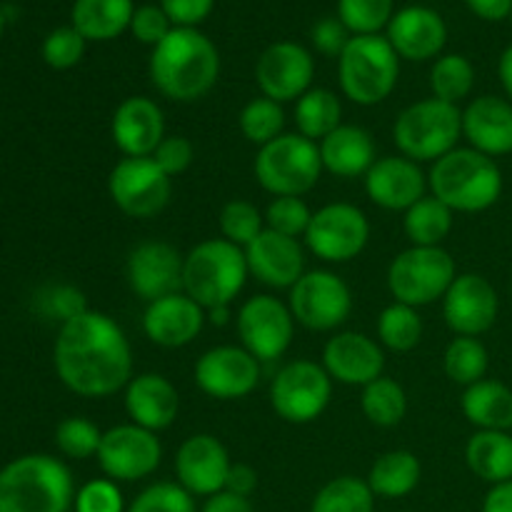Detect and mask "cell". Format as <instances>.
Segmentation results:
<instances>
[{"label": "cell", "instance_id": "obj_1", "mask_svg": "<svg viewBox=\"0 0 512 512\" xmlns=\"http://www.w3.org/2000/svg\"><path fill=\"white\" fill-rule=\"evenodd\" d=\"M60 383L83 398H110L133 380V350L110 315L85 310L60 325L53 350Z\"/></svg>", "mask_w": 512, "mask_h": 512}, {"label": "cell", "instance_id": "obj_57", "mask_svg": "<svg viewBox=\"0 0 512 512\" xmlns=\"http://www.w3.org/2000/svg\"><path fill=\"white\" fill-rule=\"evenodd\" d=\"M483 512H512V480L493 485L483 500Z\"/></svg>", "mask_w": 512, "mask_h": 512}, {"label": "cell", "instance_id": "obj_49", "mask_svg": "<svg viewBox=\"0 0 512 512\" xmlns=\"http://www.w3.org/2000/svg\"><path fill=\"white\" fill-rule=\"evenodd\" d=\"M173 28L175 25L170 23V18L160 5H140V8H135L133 20H130V33L135 35V40L153 45V48L163 43Z\"/></svg>", "mask_w": 512, "mask_h": 512}, {"label": "cell", "instance_id": "obj_58", "mask_svg": "<svg viewBox=\"0 0 512 512\" xmlns=\"http://www.w3.org/2000/svg\"><path fill=\"white\" fill-rule=\"evenodd\" d=\"M498 75H500V83H503V90L508 93L512 103V45H508V48L503 50V55H500Z\"/></svg>", "mask_w": 512, "mask_h": 512}, {"label": "cell", "instance_id": "obj_13", "mask_svg": "<svg viewBox=\"0 0 512 512\" xmlns=\"http://www.w3.org/2000/svg\"><path fill=\"white\" fill-rule=\"evenodd\" d=\"M370 223L360 208L350 203H330L313 213L305 233L310 253L325 263H350L365 250Z\"/></svg>", "mask_w": 512, "mask_h": 512}, {"label": "cell", "instance_id": "obj_27", "mask_svg": "<svg viewBox=\"0 0 512 512\" xmlns=\"http://www.w3.org/2000/svg\"><path fill=\"white\" fill-rule=\"evenodd\" d=\"M125 413L130 423L158 433V430L170 428L178 418L180 395L165 375H133L125 388Z\"/></svg>", "mask_w": 512, "mask_h": 512}, {"label": "cell", "instance_id": "obj_21", "mask_svg": "<svg viewBox=\"0 0 512 512\" xmlns=\"http://www.w3.org/2000/svg\"><path fill=\"white\" fill-rule=\"evenodd\" d=\"M428 178L415 160L405 155L378 158L365 175V193L385 210H410L425 198Z\"/></svg>", "mask_w": 512, "mask_h": 512}, {"label": "cell", "instance_id": "obj_56", "mask_svg": "<svg viewBox=\"0 0 512 512\" xmlns=\"http://www.w3.org/2000/svg\"><path fill=\"white\" fill-rule=\"evenodd\" d=\"M465 3L478 18L490 20V23H498L512 15V0H465Z\"/></svg>", "mask_w": 512, "mask_h": 512}, {"label": "cell", "instance_id": "obj_41", "mask_svg": "<svg viewBox=\"0 0 512 512\" xmlns=\"http://www.w3.org/2000/svg\"><path fill=\"white\" fill-rule=\"evenodd\" d=\"M240 130H243L245 138L255 145H268L273 143L275 138L283 135L285 128V113H283V105L275 103L270 98H255L240 110Z\"/></svg>", "mask_w": 512, "mask_h": 512}, {"label": "cell", "instance_id": "obj_35", "mask_svg": "<svg viewBox=\"0 0 512 512\" xmlns=\"http://www.w3.org/2000/svg\"><path fill=\"white\" fill-rule=\"evenodd\" d=\"M403 230L408 240L418 248H440L445 238L453 230V210L440 203L435 195H425L423 200L405 210Z\"/></svg>", "mask_w": 512, "mask_h": 512}, {"label": "cell", "instance_id": "obj_34", "mask_svg": "<svg viewBox=\"0 0 512 512\" xmlns=\"http://www.w3.org/2000/svg\"><path fill=\"white\" fill-rule=\"evenodd\" d=\"M295 125L298 133L313 143L328 138L343 125V105L338 95L328 88H310L295 105Z\"/></svg>", "mask_w": 512, "mask_h": 512}, {"label": "cell", "instance_id": "obj_5", "mask_svg": "<svg viewBox=\"0 0 512 512\" xmlns=\"http://www.w3.org/2000/svg\"><path fill=\"white\" fill-rule=\"evenodd\" d=\"M245 250L225 238H210L195 245L183 263V293L208 313L233 305L248 280Z\"/></svg>", "mask_w": 512, "mask_h": 512}, {"label": "cell", "instance_id": "obj_39", "mask_svg": "<svg viewBox=\"0 0 512 512\" xmlns=\"http://www.w3.org/2000/svg\"><path fill=\"white\" fill-rule=\"evenodd\" d=\"M378 340L393 353H410L423 340V318L418 308L393 303L380 313L378 318Z\"/></svg>", "mask_w": 512, "mask_h": 512}, {"label": "cell", "instance_id": "obj_51", "mask_svg": "<svg viewBox=\"0 0 512 512\" xmlns=\"http://www.w3.org/2000/svg\"><path fill=\"white\" fill-rule=\"evenodd\" d=\"M310 38H313V45L318 48V53L330 55V58H340L353 35H350V30L345 28L340 18H323L313 25Z\"/></svg>", "mask_w": 512, "mask_h": 512}, {"label": "cell", "instance_id": "obj_40", "mask_svg": "<svg viewBox=\"0 0 512 512\" xmlns=\"http://www.w3.org/2000/svg\"><path fill=\"white\" fill-rule=\"evenodd\" d=\"M475 85V68L465 55H443L435 60L433 70H430V90L433 98L443 100V103L458 105L470 95Z\"/></svg>", "mask_w": 512, "mask_h": 512}, {"label": "cell", "instance_id": "obj_20", "mask_svg": "<svg viewBox=\"0 0 512 512\" xmlns=\"http://www.w3.org/2000/svg\"><path fill=\"white\" fill-rule=\"evenodd\" d=\"M230 455L218 438L208 433L190 435L175 455V473L178 483L193 498H210L225 490L230 473Z\"/></svg>", "mask_w": 512, "mask_h": 512}, {"label": "cell", "instance_id": "obj_59", "mask_svg": "<svg viewBox=\"0 0 512 512\" xmlns=\"http://www.w3.org/2000/svg\"><path fill=\"white\" fill-rule=\"evenodd\" d=\"M230 318V305H223V308L208 310V323L210 325H225Z\"/></svg>", "mask_w": 512, "mask_h": 512}, {"label": "cell", "instance_id": "obj_46", "mask_svg": "<svg viewBox=\"0 0 512 512\" xmlns=\"http://www.w3.org/2000/svg\"><path fill=\"white\" fill-rule=\"evenodd\" d=\"M310 220H313V213L303 198H273V203L265 210V228L295 240L298 235L308 233Z\"/></svg>", "mask_w": 512, "mask_h": 512}, {"label": "cell", "instance_id": "obj_2", "mask_svg": "<svg viewBox=\"0 0 512 512\" xmlns=\"http://www.w3.org/2000/svg\"><path fill=\"white\" fill-rule=\"evenodd\" d=\"M220 55L198 28H173L150 55V80L168 100L195 103L215 88Z\"/></svg>", "mask_w": 512, "mask_h": 512}, {"label": "cell", "instance_id": "obj_60", "mask_svg": "<svg viewBox=\"0 0 512 512\" xmlns=\"http://www.w3.org/2000/svg\"><path fill=\"white\" fill-rule=\"evenodd\" d=\"M3 25H5V20H3V15H0V35H3Z\"/></svg>", "mask_w": 512, "mask_h": 512}, {"label": "cell", "instance_id": "obj_10", "mask_svg": "<svg viewBox=\"0 0 512 512\" xmlns=\"http://www.w3.org/2000/svg\"><path fill=\"white\" fill-rule=\"evenodd\" d=\"M333 398V378L313 360L288 363L270 385V405L285 423L308 425L325 413Z\"/></svg>", "mask_w": 512, "mask_h": 512}, {"label": "cell", "instance_id": "obj_30", "mask_svg": "<svg viewBox=\"0 0 512 512\" xmlns=\"http://www.w3.org/2000/svg\"><path fill=\"white\" fill-rule=\"evenodd\" d=\"M460 408L470 425L478 430H512V390L500 380H480L465 388Z\"/></svg>", "mask_w": 512, "mask_h": 512}, {"label": "cell", "instance_id": "obj_18", "mask_svg": "<svg viewBox=\"0 0 512 512\" xmlns=\"http://www.w3.org/2000/svg\"><path fill=\"white\" fill-rule=\"evenodd\" d=\"M183 263L185 255L170 243L148 240L130 250L125 275L128 285L140 300L155 303L168 295L183 293Z\"/></svg>", "mask_w": 512, "mask_h": 512}, {"label": "cell", "instance_id": "obj_9", "mask_svg": "<svg viewBox=\"0 0 512 512\" xmlns=\"http://www.w3.org/2000/svg\"><path fill=\"white\" fill-rule=\"evenodd\" d=\"M455 278H458L455 260L443 245L440 248L413 245L403 250L388 268V288L395 303L410 308H425L435 300H443Z\"/></svg>", "mask_w": 512, "mask_h": 512}, {"label": "cell", "instance_id": "obj_61", "mask_svg": "<svg viewBox=\"0 0 512 512\" xmlns=\"http://www.w3.org/2000/svg\"><path fill=\"white\" fill-rule=\"evenodd\" d=\"M510 288H512V283H510Z\"/></svg>", "mask_w": 512, "mask_h": 512}, {"label": "cell", "instance_id": "obj_22", "mask_svg": "<svg viewBox=\"0 0 512 512\" xmlns=\"http://www.w3.org/2000/svg\"><path fill=\"white\" fill-rule=\"evenodd\" d=\"M208 313L185 293L148 303L143 313V333L160 348H185L203 333Z\"/></svg>", "mask_w": 512, "mask_h": 512}, {"label": "cell", "instance_id": "obj_24", "mask_svg": "<svg viewBox=\"0 0 512 512\" xmlns=\"http://www.w3.org/2000/svg\"><path fill=\"white\" fill-rule=\"evenodd\" d=\"M113 143L125 158H150L165 138V118L158 103L143 95L125 98L110 123Z\"/></svg>", "mask_w": 512, "mask_h": 512}, {"label": "cell", "instance_id": "obj_11", "mask_svg": "<svg viewBox=\"0 0 512 512\" xmlns=\"http://www.w3.org/2000/svg\"><path fill=\"white\" fill-rule=\"evenodd\" d=\"M288 308L303 328L330 333L353 313V293L348 283L330 270H310L290 288Z\"/></svg>", "mask_w": 512, "mask_h": 512}, {"label": "cell", "instance_id": "obj_6", "mask_svg": "<svg viewBox=\"0 0 512 512\" xmlns=\"http://www.w3.org/2000/svg\"><path fill=\"white\" fill-rule=\"evenodd\" d=\"M338 78L345 98L370 108L395 90L400 58L383 35H353L338 58Z\"/></svg>", "mask_w": 512, "mask_h": 512}, {"label": "cell", "instance_id": "obj_31", "mask_svg": "<svg viewBox=\"0 0 512 512\" xmlns=\"http://www.w3.org/2000/svg\"><path fill=\"white\" fill-rule=\"evenodd\" d=\"M465 463L490 485L512 480V435L500 430H478L465 445Z\"/></svg>", "mask_w": 512, "mask_h": 512}, {"label": "cell", "instance_id": "obj_14", "mask_svg": "<svg viewBox=\"0 0 512 512\" xmlns=\"http://www.w3.org/2000/svg\"><path fill=\"white\" fill-rule=\"evenodd\" d=\"M238 335L258 363H273L293 343L295 318L288 305L273 295H255L238 310Z\"/></svg>", "mask_w": 512, "mask_h": 512}, {"label": "cell", "instance_id": "obj_50", "mask_svg": "<svg viewBox=\"0 0 512 512\" xmlns=\"http://www.w3.org/2000/svg\"><path fill=\"white\" fill-rule=\"evenodd\" d=\"M150 158L160 165V170L165 175L175 178V175L185 173L190 168V163L195 158V148L185 135H165L163 143L155 148V153Z\"/></svg>", "mask_w": 512, "mask_h": 512}, {"label": "cell", "instance_id": "obj_4", "mask_svg": "<svg viewBox=\"0 0 512 512\" xmlns=\"http://www.w3.org/2000/svg\"><path fill=\"white\" fill-rule=\"evenodd\" d=\"M73 503V475L58 458L23 455L0 470V512H68Z\"/></svg>", "mask_w": 512, "mask_h": 512}, {"label": "cell", "instance_id": "obj_44", "mask_svg": "<svg viewBox=\"0 0 512 512\" xmlns=\"http://www.w3.org/2000/svg\"><path fill=\"white\" fill-rule=\"evenodd\" d=\"M100 443H103V433L98 430V425L85 418H65L55 430V445L65 458H93L98 455Z\"/></svg>", "mask_w": 512, "mask_h": 512}, {"label": "cell", "instance_id": "obj_16", "mask_svg": "<svg viewBox=\"0 0 512 512\" xmlns=\"http://www.w3.org/2000/svg\"><path fill=\"white\" fill-rule=\"evenodd\" d=\"M260 363L243 345H220L195 363V385L215 400H243L258 388Z\"/></svg>", "mask_w": 512, "mask_h": 512}, {"label": "cell", "instance_id": "obj_19", "mask_svg": "<svg viewBox=\"0 0 512 512\" xmlns=\"http://www.w3.org/2000/svg\"><path fill=\"white\" fill-rule=\"evenodd\" d=\"M500 313V300L493 283L478 273H465L453 280L443 298V318L455 335L478 338L488 333Z\"/></svg>", "mask_w": 512, "mask_h": 512}, {"label": "cell", "instance_id": "obj_43", "mask_svg": "<svg viewBox=\"0 0 512 512\" xmlns=\"http://www.w3.org/2000/svg\"><path fill=\"white\" fill-rule=\"evenodd\" d=\"M393 15V0H338V18L350 35H380Z\"/></svg>", "mask_w": 512, "mask_h": 512}, {"label": "cell", "instance_id": "obj_36", "mask_svg": "<svg viewBox=\"0 0 512 512\" xmlns=\"http://www.w3.org/2000/svg\"><path fill=\"white\" fill-rule=\"evenodd\" d=\"M360 408H363L365 418L378 428H395L403 423L405 413H408V395H405L403 385L380 375L378 380L363 388Z\"/></svg>", "mask_w": 512, "mask_h": 512}, {"label": "cell", "instance_id": "obj_45", "mask_svg": "<svg viewBox=\"0 0 512 512\" xmlns=\"http://www.w3.org/2000/svg\"><path fill=\"white\" fill-rule=\"evenodd\" d=\"M128 512H198V508L180 483H155L130 503Z\"/></svg>", "mask_w": 512, "mask_h": 512}, {"label": "cell", "instance_id": "obj_48", "mask_svg": "<svg viewBox=\"0 0 512 512\" xmlns=\"http://www.w3.org/2000/svg\"><path fill=\"white\" fill-rule=\"evenodd\" d=\"M75 512H123V493L110 478L90 480L75 495Z\"/></svg>", "mask_w": 512, "mask_h": 512}, {"label": "cell", "instance_id": "obj_26", "mask_svg": "<svg viewBox=\"0 0 512 512\" xmlns=\"http://www.w3.org/2000/svg\"><path fill=\"white\" fill-rule=\"evenodd\" d=\"M323 368L338 383L365 388L383 375L385 353L365 333H338L325 343Z\"/></svg>", "mask_w": 512, "mask_h": 512}, {"label": "cell", "instance_id": "obj_3", "mask_svg": "<svg viewBox=\"0 0 512 512\" xmlns=\"http://www.w3.org/2000/svg\"><path fill=\"white\" fill-rule=\"evenodd\" d=\"M428 188L453 213H483L503 195V170L495 158L475 148H455L435 160Z\"/></svg>", "mask_w": 512, "mask_h": 512}, {"label": "cell", "instance_id": "obj_25", "mask_svg": "<svg viewBox=\"0 0 512 512\" xmlns=\"http://www.w3.org/2000/svg\"><path fill=\"white\" fill-rule=\"evenodd\" d=\"M250 275L278 290H290L305 275V255L295 238L265 228L245 248Z\"/></svg>", "mask_w": 512, "mask_h": 512}, {"label": "cell", "instance_id": "obj_47", "mask_svg": "<svg viewBox=\"0 0 512 512\" xmlns=\"http://www.w3.org/2000/svg\"><path fill=\"white\" fill-rule=\"evenodd\" d=\"M83 53L85 38L73 28V25L55 28L43 43V60L55 70H68L73 68V65H78Z\"/></svg>", "mask_w": 512, "mask_h": 512}, {"label": "cell", "instance_id": "obj_52", "mask_svg": "<svg viewBox=\"0 0 512 512\" xmlns=\"http://www.w3.org/2000/svg\"><path fill=\"white\" fill-rule=\"evenodd\" d=\"M215 0H160V8L175 28H195L213 13Z\"/></svg>", "mask_w": 512, "mask_h": 512}, {"label": "cell", "instance_id": "obj_33", "mask_svg": "<svg viewBox=\"0 0 512 512\" xmlns=\"http://www.w3.org/2000/svg\"><path fill=\"white\" fill-rule=\"evenodd\" d=\"M420 475H423L420 460L410 450H390L373 463L368 485L375 498L398 500L418 488Z\"/></svg>", "mask_w": 512, "mask_h": 512}, {"label": "cell", "instance_id": "obj_8", "mask_svg": "<svg viewBox=\"0 0 512 512\" xmlns=\"http://www.w3.org/2000/svg\"><path fill=\"white\" fill-rule=\"evenodd\" d=\"M323 173L320 148L300 133H283L263 145L255 158V178L275 198H300L310 193Z\"/></svg>", "mask_w": 512, "mask_h": 512}, {"label": "cell", "instance_id": "obj_7", "mask_svg": "<svg viewBox=\"0 0 512 512\" xmlns=\"http://www.w3.org/2000/svg\"><path fill=\"white\" fill-rule=\"evenodd\" d=\"M463 110L438 98H425L405 108L393 125V140L405 158L430 163L458 148Z\"/></svg>", "mask_w": 512, "mask_h": 512}, {"label": "cell", "instance_id": "obj_37", "mask_svg": "<svg viewBox=\"0 0 512 512\" xmlns=\"http://www.w3.org/2000/svg\"><path fill=\"white\" fill-rule=\"evenodd\" d=\"M375 495L370 490L368 480L353 478V475H340L330 480L318 495L313 498L310 512H373Z\"/></svg>", "mask_w": 512, "mask_h": 512}, {"label": "cell", "instance_id": "obj_38", "mask_svg": "<svg viewBox=\"0 0 512 512\" xmlns=\"http://www.w3.org/2000/svg\"><path fill=\"white\" fill-rule=\"evenodd\" d=\"M488 365V348L480 343V338H465V335H458V338L450 340V345L445 348L443 368L445 375H448L455 385L470 388V385L485 380Z\"/></svg>", "mask_w": 512, "mask_h": 512}, {"label": "cell", "instance_id": "obj_55", "mask_svg": "<svg viewBox=\"0 0 512 512\" xmlns=\"http://www.w3.org/2000/svg\"><path fill=\"white\" fill-rule=\"evenodd\" d=\"M200 512H255V508L250 503V498H240V495L223 490L218 495H210Z\"/></svg>", "mask_w": 512, "mask_h": 512}, {"label": "cell", "instance_id": "obj_17", "mask_svg": "<svg viewBox=\"0 0 512 512\" xmlns=\"http://www.w3.org/2000/svg\"><path fill=\"white\" fill-rule=\"evenodd\" d=\"M315 75V60L308 48L293 43V40H280L263 50L255 65V80L263 90L265 98L275 103H290L300 100L310 90Z\"/></svg>", "mask_w": 512, "mask_h": 512}, {"label": "cell", "instance_id": "obj_32", "mask_svg": "<svg viewBox=\"0 0 512 512\" xmlns=\"http://www.w3.org/2000/svg\"><path fill=\"white\" fill-rule=\"evenodd\" d=\"M133 0H75L73 28L85 40H113L130 30Z\"/></svg>", "mask_w": 512, "mask_h": 512}, {"label": "cell", "instance_id": "obj_62", "mask_svg": "<svg viewBox=\"0 0 512 512\" xmlns=\"http://www.w3.org/2000/svg\"><path fill=\"white\" fill-rule=\"evenodd\" d=\"M510 18H512V15H510Z\"/></svg>", "mask_w": 512, "mask_h": 512}, {"label": "cell", "instance_id": "obj_28", "mask_svg": "<svg viewBox=\"0 0 512 512\" xmlns=\"http://www.w3.org/2000/svg\"><path fill=\"white\" fill-rule=\"evenodd\" d=\"M463 135L478 153L498 158L512 153V103L498 95H480L463 110Z\"/></svg>", "mask_w": 512, "mask_h": 512}, {"label": "cell", "instance_id": "obj_15", "mask_svg": "<svg viewBox=\"0 0 512 512\" xmlns=\"http://www.w3.org/2000/svg\"><path fill=\"white\" fill-rule=\"evenodd\" d=\"M160 460H163V448L153 430L128 423L103 433L98 463L105 478L115 483H135L148 478L158 470Z\"/></svg>", "mask_w": 512, "mask_h": 512}, {"label": "cell", "instance_id": "obj_23", "mask_svg": "<svg viewBox=\"0 0 512 512\" xmlns=\"http://www.w3.org/2000/svg\"><path fill=\"white\" fill-rule=\"evenodd\" d=\"M388 43L398 53V58L423 63L438 58L440 50L448 43V25L443 15L425 5H408L398 10L388 23Z\"/></svg>", "mask_w": 512, "mask_h": 512}, {"label": "cell", "instance_id": "obj_29", "mask_svg": "<svg viewBox=\"0 0 512 512\" xmlns=\"http://www.w3.org/2000/svg\"><path fill=\"white\" fill-rule=\"evenodd\" d=\"M318 148L323 170L338 175V178L368 175V170L378 160L375 158L373 135L360 125H340L328 138L320 140Z\"/></svg>", "mask_w": 512, "mask_h": 512}, {"label": "cell", "instance_id": "obj_42", "mask_svg": "<svg viewBox=\"0 0 512 512\" xmlns=\"http://www.w3.org/2000/svg\"><path fill=\"white\" fill-rule=\"evenodd\" d=\"M263 230L265 215L250 200H230L220 210V233L238 248H248Z\"/></svg>", "mask_w": 512, "mask_h": 512}, {"label": "cell", "instance_id": "obj_54", "mask_svg": "<svg viewBox=\"0 0 512 512\" xmlns=\"http://www.w3.org/2000/svg\"><path fill=\"white\" fill-rule=\"evenodd\" d=\"M258 488V473H255L250 465L235 463L230 465L228 480H225V490L233 495H240V498H250Z\"/></svg>", "mask_w": 512, "mask_h": 512}, {"label": "cell", "instance_id": "obj_12", "mask_svg": "<svg viewBox=\"0 0 512 512\" xmlns=\"http://www.w3.org/2000/svg\"><path fill=\"white\" fill-rule=\"evenodd\" d=\"M108 193L128 218H153L163 213L173 195V178L153 158H123L108 175Z\"/></svg>", "mask_w": 512, "mask_h": 512}, {"label": "cell", "instance_id": "obj_53", "mask_svg": "<svg viewBox=\"0 0 512 512\" xmlns=\"http://www.w3.org/2000/svg\"><path fill=\"white\" fill-rule=\"evenodd\" d=\"M85 310H90L88 305H85V298L80 290L75 288H53L48 295V313L55 315V318L60 320V325L68 323V320H73L75 315L85 313Z\"/></svg>", "mask_w": 512, "mask_h": 512}]
</instances>
